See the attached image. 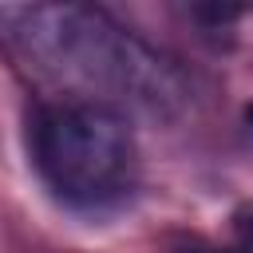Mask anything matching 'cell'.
Instances as JSON below:
<instances>
[{"label":"cell","mask_w":253,"mask_h":253,"mask_svg":"<svg viewBox=\"0 0 253 253\" xmlns=\"http://www.w3.org/2000/svg\"><path fill=\"white\" fill-rule=\"evenodd\" d=\"M233 237H237V253H253V202L237 206V213H233Z\"/></svg>","instance_id":"obj_3"},{"label":"cell","mask_w":253,"mask_h":253,"mask_svg":"<svg viewBox=\"0 0 253 253\" xmlns=\"http://www.w3.org/2000/svg\"><path fill=\"white\" fill-rule=\"evenodd\" d=\"M0 20L12 24V40L40 59V67L79 79L103 91H115L146 111H166L182 87L166 59L146 43L126 36L95 8L79 4H40V8H4Z\"/></svg>","instance_id":"obj_1"},{"label":"cell","mask_w":253,"mask_h":253,"mask_svg":"<svg viewBox=\"0 0 253 253\" xmlns=\"http://www.w3.org/2000/svg\"><path fill=\"white\" fill-rule=\"evenodd\" d=\"M32 154L59 198L99 206L126 186L134 138L103 103H51L32 123Z\"/></svg>","instance_id":"obj_2"},{"label":"cell","mask_w":253,"mask_h":253,"mask_svg":"<svg viewBox=\"0 0 253 253\" xmlns=\"http://www.w3.org/2000/svg\"><path fill=\"white\" fill-rule=\"evenodd\" d=\"M202 20H213V24H225V20H233L237 16V8H194Z\"/></svg>","instance_id":"obj_4"},{"label":"cell","mask_w":253,"mask_h":253,"mask_svg":"<svg viewBox=\"0 0 253 253\" xmlns=\"http://www.w3.org/2000/svg\"><path fill=\"white\" fill-rule=\"evenodd\" d=\"M245 123H249V126H253V103H249V107H245Z\"/></svg>","instance_id":"obj_5"},{"label":"cell","mask_w":253,"mask_h":253,"mask_svg":"<svg viewBox=\"0 0 253 253\" xmlns=\"http://www.w3.org/2000/svg\"><path fill=\"white\" fill-rule=\"evenodd\" d=\"M233 253H237V249H233Z\"/></svg>","instance_id":"obj_6"}]
</instances>
